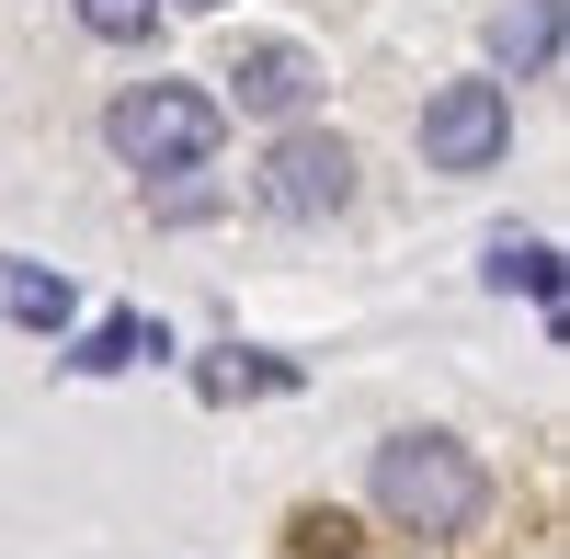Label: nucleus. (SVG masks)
I'll list each match as a JSON object with an SVG mask.
<instances>
[{"label": "nucleus", "mask_w": 570, "mask_h": 559, "mask_svg": "<svg viewBox=\"0 0 570 559\" xmlns=\"http://www.w3.org/2000/svg\"><path fill=\"white\" fill-rule=\"evenodd\" d=\"M376 514L400 537H468L491 514V480H480V457L445 445V434H389L376 445Z\"/></svg>", "instance_id": "1"}, {"label": "nucleus", "mask_w": 570, "mask_h": 559, "mask_svg": "<svg viewBox=\"0 0 570 559\" xmlns=\"http://www.w3.org/2000/svg\"><path fill=\"white\" fill-rule=\"evenodd\" d=\"M217 137H228V115H217V91H195V80H137V91H115V115H104V149L126 171H206Z\"/></svg>", "instance_id": "2"}, {"label": "nucleus", "mask_w": 570, "mask_h": 559, "mask_svg": "<svg viewBox=\"0 0 570 559\" xmlns=\"http://www.w3.org/2000/svg\"><path fill=\"white\" fill-rule=\"evenodd\" d=\"M502 149H513V91L502 80H445L422 104V160L434 171H491Z\"/></svg>", "instance_id": "3"}, {"label": "nucleus", "mask_w": 570, "mask_h": 559, "mask_svg": "<svg viewBox=\"0 0 570 559\" xmlns=\"http://www.w3.org/2000/svg\"><path fill=\"white\" fill-rule=\"evenodd\" d=\"M263 206H274V217H331V206H354V149H343L331 126H285L274 160H263Z\"/></svg>", "instance_id": "4"}, {"label": "nucleus", "mask_w": 570, "mask_h": 559, "mask_svg": "<svg viewBox=\"0 0 570 559\" xmlns=\"http://www.w3.org/2000/svg\"><path fill=\"white\" fill-rule=\"evenodd\" d=\"M308 91H320V69H308V46H285V35H263V46L228 58V104L240 115H297Z\"/></svg>", "instance_id": "5"}, {"label": "nucleus", "mask_w": 570, "mask_h": 559, "mask_svg": "<svg viewBox=\"0 0 570 559\" xmlns=\"http://www.w3.org/2000/svg\"><path fill=\"white\" fill-rule=\"evenodd\" d=\"M548 58H559V0H502V12H491V69L537 80Z\"/></svg>", "instance_id": "6"}, {"label": "nucleus", "mask_w": 570, "mask_h": 559, "mask_svg": "<svg viewBox=\"0 0 570 559\" xmlns=\"http://www.w3.org/2000/svg\"><path fill=\"white\" fill-rule=\"evenodd\" d=\"M0 308H12L23 332H69L80 286H69V274H46V263H0Z\"/></svg>", "instance_id": "7"}, {"label": "nucleus", "mask_w": 570, "mask_h": 559, "mask_svg": "<svg viewBox=\"0 0 570 559\" xmlns=\"http://www.w3.org/2000/svg\"><path fill=\"white\" fill-rule=\"evenodd\" d=\"M137 354H160V320L149 308H115V320H91V332H80V377H115V365H137Z\"/></svg>", "instance_id": "8"}, {"label": "nucleus", "mask_w": 570, "mask_h": 559, "mask_svg": "<svg viewBox=\"0 0 570 559\" xmlns=\"http://www.w3.org/2000/svg\"><path fill=\"white\" fill-rule=\"evenodd\" d=\"M491 286L548 308V297H559V252H548V241H491Z\"/></svg>", "instance_id": "9"}, {"label": "nucleus", "mask_w": 570, "mask_h": 559, "mask_svg": "<svg viewBox=\"0 0 570 559\" xmlns=\"http://www.w3.org/2000/svg\"><path fill=\"white\" fill-rule=\"evenodd\" d=\"M69 12L104 35V46H149L160 35V0H69Z\"/></svg>", "instance_id": "10"}, {"label": "nucleus", "mask_w": 570, "mask_h": 559, "mask_svg": "<svg viewBox=\"0 0 570 559\" xmlns=\"http://www.w3.org/2000/svg\"><path fill=\"white\" fill-rule=\"evenodd\" d=\"M240 389H285V365L274 354H217L206 365V400H240Z\"/></svg>", "instance_id": "11"}, {"label": "nucleus", "mask_w": 570, "mask_h": 559, "mask_svg": "<svg viewBox=\"0 0 570 559\" xmlns=\"http://www.w3.org/2000/svg\"><path fill=\"white\" fill-rule=\"evenodd\" d=\"M297 548H308V559H354V526H343V514H308Z\"/></svg>", "instance_id": "12"}, {"label": "nucleus", "mask_w": 570, "mask_h": 559, "mask_svg": "<svg viewBox=\"0 0 570 559\" xmlns=\"http://www.w3.org/2000/svg\"><path fill=\"white\" fill-rule=\"evenodd\" d=\"M183 12H217V0H183Z\"/></svg>", "instance_id": "13"}]
</instances>
